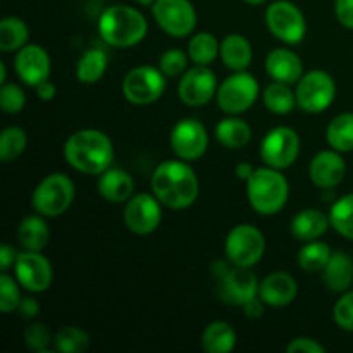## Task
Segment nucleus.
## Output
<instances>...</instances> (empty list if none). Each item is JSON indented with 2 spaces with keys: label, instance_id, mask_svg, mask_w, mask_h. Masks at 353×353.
Segmentation results:
<instances>
[{
  "label": "nucleus",
  "instance_id": "a19ab883",
  "mask_svg": "<svg viewBox=\"0 0 353 353\" xmlns=\"http://www.w3.org/2000/svg\"><path fill=\"white\" fill-rule=\"evenodd\" d=\"M52 343V334L48 327L41 323H33L24 330V345L37 353H50L48 345Z\"/></svg>",
  "mask_w": 353,
  "mask_h": 353
},
{
  "label": "nucleus",
  "instance_id": "a18cd8bd",
  "mask_svg": "<svg viewBox=\"0 0 353 353\" xmlns=\"http://www.w3.org/2000/svg\"><path fill=\"white\" fill-rule=\"evenodd\" d=\"M17 310L23 319H34L40 314V302L33 296H26V299H21Z\"/></svg>",
  "mask_w": 353,
  "mask_h": 353
},
{
  "label": "nucleus",
  "instance_id": "20e7f679",
  "mask_svg": "<svg viewBox=\"0 0 353 353\" xmlns=\"http://www.w3.org/2000/svg\"><path fill=\"white\" fill-rule=\"evenodd\" d=\"M247 196L252 209L262 216H274L286 205L290 185L279 169L259 168L247 181Z\"/></svg>",
  "mask_w": 353,
  "mask_h": 353
},
{
  "label": "nucleus",
  "instance_id": "f03ea898",
  "mask_svg": "<svg viewBox=\"0 0 353 353\" xmlns=\"http://www.w3.org/2000/svg\"><path fill=\"white\" fill-rule=\"evenodd\" d=\"M64 159L74 171L100 176L114 161L112 140L100 130H78L65 140Z\"/></svg>",
  "mask_w": 353,
  "mask_h": 353
},
{
  "label": "nucleus",
  "instance_id": "b1692460",
  "mask_svg": "<svg viewBox=\"0 0 353 353\" xmlns=\"http://www.w3.org/2000/svg\"><path fill=\"white\" fill-rule=\"evenodd\" d=\"M221 61L233 72L247 71L254 59L252 43L240 33H231L221 41Z\"/></svg>",
  "mask_w": 353,
  "mask_h": 353
},
{
  "label": "nucleus",
  "instance_id": "2f4dec72",
  "mask_svg": "<svg viewBox=\"0 0 353 353\" xmlns=\"http://www.w3.org/2000/svg\"><path fill=\"white\" fill-rule=\"evenodd\" d=\"M262 100H264L268 110H271L272 114H279V116L293 112L295 107H299L296 105V93L292 90V85L278 81H272L271 85L265 86Z\"/></svg>",
  "mask_w": 353,
  "mask_h": 353
},
{
  "label": "nucleus",
  "instance_id": "0eeeda50",
  "mask_svg": "<svg viewBox=\"0 0 353 353\" xmlns=\"http://www.w3.org/2000/svg\"><path fill=\"white\" fill-rule=\"evenodd\" d=\"M74 200V183L62 172L45 176L33 192V209L43 217H59Z\"/></svg>",
  "mask_w": 353,
  "mask_h": 353
},
{
  "label": "nucleus",
  "instance_id": "f704fd0d",
  "mask_svg": "<svg viewBox=\"0 0 353 353\" xmlns=\"http://www.w3.org/2000/svg\"><path fill=\"white\" fill-rule=\"evenodd\" d=\"M331 228L347 240H353V193L343 195L330 209Z\"/></svg>",
  "mask_w": 353,
  "mask_h": 353
},
{
  "label": "nucleus",
  "instance_id": "7ed1b4c3",
  "mask_svg": "<svg viewBox=\"0 0 353 353\" xmlns=\"http://www.w3.org/2000/svg\"><path fill=\"white\" fill-rule=\"evenodd\" d=\"M147 33V19L140 10L131 6L116 3L107 7L99 17V34L110 47H134L145 40Z\"/></svg>",
  "mask_w": 353,
  "mask_h": 353
},
{
  "label": "nucleus",
  "instance_id": "5701e85b",
  "mask_svg": "<svg viewBox=\"0 0 353 353\" xmlns=\"http://www.w3.org/2000/svg\"><path fill=\"white\" fill-rule=\"evenodd\" d=\"M330 226V214H324L323 210L317 209H305L293 216L290 231L296 240L305 243V241L319 240Z\"/></svg>",
  "mask_w": 353,
  "mask_h": 353
},
{
  "label": "nucleus",
  "instance_id": "37998d69",
  "mask_svg": "<svg viewBox=\"0 0 353 353\" xmlns=\"http://www.w3.org/2000/svg\"><path fill=\"white\" fill-rule=\"evenodd\" d=\"M286 352L288 353H324L326 352V348L323 347V345L319 343L317 340H314V338H295V340H292L288 343V347H286Z\"/></svg>",
  "mask_w": 353,
  "mask_h": 353
},
{
  "label": "nucleus",
  "instance_id": "ddd939ff",
  "mask_svg": "<svg viewBox=\"0 0 353 353\" xmlns=\"http://www.w3.org/2000/svg\"><path fill=\"white\" fill-rule=\"evenodd\" d=\"M152 12L155 23L169 37H190L196 28V10L190 0H155Z\"/></svg>",
  "mask_w": 353,
  "mask_h": 353
},
{
  "label": "nucleus",
  "instance_id": "9b49d317",
  "mask_svg": "<svg viewBox=\"0 0 353 353\" xmlns=\"http://www.w3.org/2000/svg\"><path fill=\"white\" fill-rule=\"evenodd\" d=\"M265 24L272 37L288 45H299L307 33L305 16L295 3L288 0H278L268 7Z\"/></svg>",
  "mask_w": 353,
  "mask_h": 353
},
{
  "label": "nucleus",
  "instance_id": "393cba45",
  "mask_svg": "<svg viewBox=\"0 0 353 353\" xmlns=\"http://www.w3.org/2000/svg\"><path fill=\"white\" fill-rule=\"evenodd\" d=\"M323 281L327 290L345 293L353 285V259L345 252H333L323 271Z\"/></svg>",
  "mask_w": 353,
  "mask_h": 353
},
{
  "label": "nucleus",
  "instance_id": "6ab92c4d",
  "mask_svg": "<svg viewBox=\"0 0 353 353\" xmlns=\"http://www.w3.org/2000/svg\"><path fill=\"white\" fill-rule=\"evenodd\" d=\"M345 174H347V164L340 152L333 150V148L319 152L309 165L310 181L317 188H334L343 181Z\"/></svg>",
  "mask_w": 353,
  "mask_h": 353
},
{
  "label": "nucleus",
  "instance_id": "e433bc0d",
  "mask_svg": "<svg viewBox=\"0 0 353 353\" xmlns=\"http://www.w3.org/2000/svg\"><path fill=\"white\" fill-rule=\"evenodd\" d=\"M28 145V134L23 128L9 126L0 134V159L2 162H12L19 157Z\"/></svg>",
  "mask_w": 353,
  "mask_h": 353
},
{
  "label": "nucleus",
  "instance_id": "f3484780",
  "mask_svg": "<svg viewBox=\"0 0 353 353\" xmlns=\"http://www.w3.org/2000/svg\"><path fill=\"white\" fill-rule=\"evenodd\" d=\"M219 83L209 65H193L179 78L178 97L185 105L203 107L216 97Z\"/></svg>",
  "mask_w": 353,
  "mask_h": 353
},
{
  "label": "nucleus",
  "instance_id": "58836bf2",
  "mask_svg": "<svg viewBox=\"0 0 353 353\" xmlns=\"http://www.w3.org/2000/svg\"><path fill=\"white\" fill-rule=\"evenodd\" d=\"M19 281L7 272L0 274V310L3 314H9L12 310H17V305L21 302V290Z\"/></svg>",
  "mask_w": 353,
  "mask_h": 353
},
{
  "label": "nucleus",
  "instance_id": "423d86ee",
  "mask_svg": "<svg viewBox=\"0 0 353 353\" xmlns=\"http://www.w3.org/2000/svg\"><path fill=\"white\" fill-rule=\"evenodd\" d=\"M224 254L230 264L252 269L264 257L265 236L254 224H238L228 233Z\"/></svg>",
  "mask_w": 353,
  "mask_h": 353
},
{
  "label": "nucleus",
  "instance_id": "4468645a",
  "mask_svg": "<svg viewBox=\"0 0 353 353\" xmlns=\"http://www.w3.org/2000/svg\"><path fill=\"white\" fill-rule=\"evenodd\" d=\"M169 143L176 157L186 162H195L202 159L209 148V133L199 119L186 117L174 124Z\"/></svg>",
  "mask_w": 353,
  "mask_h": 353
},
{
  "label": "nucleus",
  "instance_id": "a878e982",
  "mask_svg": "<svg viewBox=\"0 0 353 353\" xmlns=\"http://www.w3.org/2000/svg\"><path fill=\"white\" fill-rule=\"evenodd\" d=\"M216 140L230 150H241L252 140V128L236 116L224 117L216 124Z\"/></svg>",
  "mask_w": 353,
  "mask_h": 353
},
{
  "label": "nucleus",
  "instance_id": "c756f323",
  "mask_svg": "<svg viewBox=\"0 0 353 353\" xmlns=\"http://www.w3.org/2000/svg\"><path fill=\"white\" fill-rule=\"evenodd\" d=\"M326 141L340 154L353 152V112L338 114L326 130Z\"/></svg>",
  "mask_w": 353,
  "mask_h": 353
},
{
  "label": "nucleus",
  "instance_id": "7c9ffc66",
  "mask_svg": "<svg viewBox=\"0 0 353 353\" xmlns=\"http://www.w3.org/2000/svg\"><path fill=\"white\" fill-rule=\"evenodd\" d=\"M331 255H333V252H331L330 245L319 240H312L305 241V245L300 248L299 255H296V262H299V268L302 271L309 272V274H316V272L324 271Z\"/></svg>",
  "mask_w": 353,
  "mask_h": 353
},
{
  "label": "nucleus",
  "instance_id": "1a4fd4ad",
  "mask_svg": "<svg viewBox=\"0 0 353 353\" xmlns=\"http://www.w3.org/2000/svg\"><path fill=\"white\" fill-rule=\"evenodd\" d=\"M296 105L309 114H321L330 109L336 99V83L330 72L314 69L296 83Z\"/></svg>",
  "mask_w": 353,
  "mask_h": 353
},
{
  "label": "nucleus",
  "instance_id": "4be33fe9",
  "mask_svg": "<svg viewBox=\"0 0 353 353\" xmlns=\"http://www.w3.org/2000/svg\"><path fill=\"white\" fill-rule=\"evenodd\" d=\"M99 193L110 203H126L134 195V179L124 169L109 168L99 176Z\"/></svg>",
  "mask_w": 353,
  "mask_h": 353
},
{
  "label": "nucleus",
  "instance_id": "aec40b11",
  "mask_svg": "<svg viewBox=\"0 0 353 353\" xmlns=\"http://www.w3.org/2000/svg\"><path fill=\"white\" fill-rule=\"evenodd\" d=\"M299 295V285L288 272H272L262 279L259 286V296L269 307H286L295 302Z\"/></svg>",
  "mask_w": 353,
  "mask_h": 353
},
{
  "label": "nucleus",
  "instance_id": "39448f33",
  "mask_svg": "<svg viewBox=\"0 0 353 353\" xmlns=\"http://www.w3.org/2000/svg\"><path fill=\"white\" fill-rule=\"evenodd\" d=\"M219 269H214V278L217 281V295L221 302L226 305L243 307L248 300L259 296V283L257 276L247 268H236L231 264V268L224 262H216Z\"/></svg>",
  "mask_w": 353,
  "mask_h": 353
},
{
  "label": "nucleus",
  "instance_id": "6e6552de",
  "mask_svg": "<svg viewBox=\"0 0 353 353\" xmlns=\"http://www.w3.org/2000/svg\"><path fill=\"white\" fill-rule=\"evenodd\" d=\"M259 93V81L254 74L247 71H236L231 76H228L219 85L216 93L217 105L223 112L230 116H238L254 107L257 102Z\"/></svg>",
  "mask_w": 353,
  "mask_h": 353
},
{
  "label": "nucleus",
  "instance_id": "3c124183",
  "mask_svg": "<svg viewBox=\"0 0 353 353\" xmlns=\"http://www.w3.org/2000/svg\"><path fill=\"white\" fill-rule=\"evenodd\" d=\"M7 81V69H6V62H0V85Z\"/></svg>",
  "mask_w": 353,
  "mask_h": 353
},
{
  "label": "nucleus",
  "instance_id": "c03bdc74",
  "mask_svg": "<svg viewBox=\"0 0 353 353\" xmlns=\"http://www.w3.org/2000/svg\"><path fill=\"white\" fill-rule=\"evenodd\" d=\"M334 14L341 26L353 30V0H336L334 2Z\"/></svg>",
  "mask_w": 353,
  "mask_h": 353
},
{
  "label": "nucleus",
  "instance_id": "9d476101",
  "mask_svg": "<svg viewBox=\"0 0 353 353\" xmlns=\"http://www.w3.org/2000/svg\"><path fill=\"white\" fill-rule=\"evenodd\" d=\"M165 76L159 68L138 65L133 68L123 81V95L133 105H150L165 92Z\"/></svg>",
  "mask_w": 353,
  "mask_h": 353
},
{
  "label": "nucleus",
  "instance_id": "f8f14e48",
  "mask_svg": "<svg viewBox=\"0 0 353 353\" xmlns=\"http://www.w3.org/2000/svg\"><path fill=\"white\" fill-rule=\"evenodd\" d=\"M300 155V137L293 128L276 126L261 143V157L265 165L283 171L292 168Z\"/></svg>",
  "mask_w": 353,
  "mask_h": 353
},
{
  "label": "nucleus",
  "instance_id": "c85d7f7f",
  "mask_svg": "<svg viewBox=\"0 0 353 353\" xmlns=\"http://www.w3.org/2000/svg\"><path fill=\"white\" fill-rule=\"evenodd\" d=\"M109 65V55L102 48H88L76 64V78L79 83L93 85L103 78Z\"/></svg>",
  "mask_w": 353,
  "mask_h": 353
},
{
  "label": "nucleus",
  "instance_id": "dca6fc26",
  "mask_svg": "<svg viewBox=\"0 0 353 353\" xmlns=\"http://www.w3.org/2000/svg\"><path fill=\"white\" fill-rule=\"evenodd\" d=\"M14 278L26 292L43 293L50 288L54 269H52L50 261L41 252L24 250L16 259Z\"/></svg>",
  "mask_w": 353,
  "mask_h": 353
},
{
  "label": "nucleus",
  "instance_id": "8fccbe9b",
  "mask_svg": "<svg viewBox=\"0 0 353 353\" xmlns=\"http://www.w3.org/2000/svg\"><path fill=\"white\" fill-rule=\"evenodd\" d=\"M234 171H236V176L241 179V181H248V179H250V176L254 174L255 168L252 164H248V162H240Z\"/></svg>",
  "mask_w": 353,
  "mask_h": 353
},
{
  "label": "nucleus",
  "instance_id": "2eb2a0df",
  "mask_svg": "<svg viewBox=\"0 0 353 353\" xmlns=\"http://www.w3.org/2000/svg\"><path fill=\"white\" fill-rule=\"evenodd\" d=\"M162 203L154 193H138L124 205V224L138 236L152 234L162 223Z\"/></svg>",
  "mask_w": 353,
  "mask_h": 353
},
{
  "label": "nucleus",
  "instance_id": "f257e3e1",
  "mask_svg": "<svg viewBox=\"0 0 353 353\" xmlns=\"http://www.w3.org/2000/svg\"><path fill=\"white\" fill-rule=\"evenodd\" d=\"M152 193L171 210H185L196 202L200 183L186 161H164L152 174Z\"/></svg>",
  "mask_w": 353,
  "mask_h": 353
},
{
  "label": "nucleus",
  "instance_id": "c9c22d12",
  "mask_svg": "<svg viewBox=\"0 0 353 353\" xmlns=\"http://www.w3.org/2000/svg\"><path fill=\"white\" fill-rule=\"evenodd\" d=\"M55 350L61 353H83L90 347V336L78 326H64L54 336Z\"/></svg>",
  "mask_w": 353,
  "mask_h": 353
},
{
  "label": "nucleus",
  "instance_id": "79ce46f5",
  "mask_svg": "<svg viewBox=\"0 0 353 353\" xmlns=\"http://www.w3.org/2000/svg\"><path fill=\"white\" fill-rule=\"evenodd\" d=\"M333 319L340 330L353 333V290L345 292L334 303Z\"/></svg>",
  "mask_w": 353,
  "mask_h": 353
},
{
  "label": "nucleus",
  "instance_id": "412c9836",
  "mask_svg": "<svg viewBox=\"0 0 353 353\" xmlns=\"http://www.w3.org/2000/svg\"><path fill=\"white\" fill-rule=\"evenodd\" d=\"M265 71L272 81L293 86L303 76V62L290 48H274L265 57Z\"/></svg>",
  "mask_w": 353,
  "mask_h": 353
},
{
  "label": "nucleus",
  "instance_id": "473e14b6",
  "mask_svg": "<svg viewBox=\"0 0 353 353\" xmlns=\"http://www.w3.org/2000/svg\"><path fill=\"white\" fill-rule=\"evenodd\" d=\"M30 40V28L19 17H3L0 21V50L17 52Z\"/></svg>",
  "mask_w": 353,
  "mask_h": 353
},
{
  "label": "nucleus",
  "instance_id": "ea45409f",
  "mask_svg": "<svg viewBox=\"0 0 353 353\" xmlns=\"http://www.w3.org/2000/svg\"><path fill=\"white\" fill-rule=\"evenodd\" d=\"M26 105V93L16 83H3L0 86V109L6 114H17Z\"/></svg>",
  "mask_w": 353,
  "mask_h": 353
},
{
  "label": "nucleus",
  "instance_id": "864d4df0",
  "mask_svg": "<svg viewBox=\"0 0 353 353\" xmlns=\"http://www.w3.org/2000/svg\"><path fill=\"white\" fill-rule=\"evenodd\" d=\"M134 2H138L140 6H143V7H147V6H154L155 0H134Z\"/></svg>",
  "mask_w": 353,
  "mask_h": 353
},
{
  "label": "nucleus",
  "instance_id": "72a5a7b5",
  "mask_svg": "<svg viewBox=\"0 0 353 353\" xmlns=\"http://www.w3.org/2000/svg\"><path fill=\"white\" fill-rule=\"evenodd\" d=\"M221 43L212 33H196L190 38L188 41V55L190 61L195 62L196 65H210L217 57H219Z\"/></svg>",
  "mask_w": 353,
  "mask_h": 353
},
{
  "label": "nucleus",
  "instance_id": "09e8293b",
  "mask_svg": "<svg viewBox=\"0 0 353 353\" xmlns=\"http://www.w3.org/2000/svg\"><path fill=\"white\" fill-rule=\"evenodd\" d=\"M37 97L40 100H43V102H50L52 99H55V95H57V86L54 85L52 81H43L40 83V85L37 86Z\"/></svg>",
  "mask_w": 353,
  "mask_h": 353
},
{
  "label": "nucleus",
  "instance_id": "4c0bfd02",
  "mask_svg": "<svg viewBox=\"0 0 353 353\" xmlns=\"http://www.w3.org/2000/svg\"><path fill=\"white\" fill-rule=\"evenodd\" d=\"M188 52H183L179 48H169L159 59V69L164 72L165 78H178L188 71Z\"/></svg>",
  "mask_w": 353,
  "mask_h": 353
},
{
  "label": "nucleus",
  "instance_id": "49530a36",
  "mask_svg": "<svg viewBox=\"0 0 353 353\" xmlns=\"http://www.w3.org/2000/svg\"><path fill=\"white\" fill-rule=\"evenodd\" d=\"M17 255L19 254L9 243L2 245V248H0V269H2V272H7L10 268H14Z\"/></svg>",
  "mask_w": 353,
  "mask_h": 353
},
{
  "label": "nucleus",
  "instance_id": "bb28decb",
  "mask_svg": "<svg viewBox=\"0 0 353 353\" xmlns=\"http://www.w3.org/2000/svg\"><path fill=\"white\" fill-rule=\"evenodd\" d=\"M17 240L23 245L24 250H43L50 240V231H48V224L43 216L37 212L34 216L24 217L17 228Z\"/></svg>",
  "mask_w": 353,
  "mask_h": 353
},
{
  "label": "nucleus",
  "instance_id": "603ef678",
  "mask_svg": "<svg viewBox=\"0 0 353 353\" xmlns=\"http://www.w3.org/2000/svg\"><path fill=\"white\" fill-rule=\"evenodd\" d=\"M245 3H248V6H261V3L268 2V0H243Z\"/></svg>",
  "mask_w": 353,
  "mask_h": 353
},
{
  "label": "nucleus",
  "instance_id": "a211bd4d",
  "mask_svg": "<svg viewBox=\"0 0 353 353\" xmlns=\"http://www.w3.org/2000/svg\"><path fill=\"white\" fill-rule=\"evenodd\" d=\"M14 68L21 81L37 88L40 83L47 81L50 76L52 64L47 50L37 43H26L19 48L14 59Z\"/></svg>",
  "mask_w": 353,
  "mask_h": 353
},
{
  "label": "nucleus",
  "instance_id": "de8ad7c7",
  "mask_svg": "<svg viewBox=\"0 0 353 353\" xmlns=\"http://www.w3.org/2000/svg\"><path fill=\"white\" fill-rule=\"evenodd\" d=\"M241 309H243L245 317H248V319H259L264 314V302H262L261 296H255V299L248 300Z\"/></svg>",
  "mask_w": 353,
  "mask_h": 353
},
{
  "label": "nucleus",
  "instance_id": "cd10ccee",
  "mask_svg": "<svg viewBox=\"0 0 353 353\" xmlns=\"http://www.w3.org/2000/svg\"><path fill=\"white\" fill-rule=\"evenodd\" d=\"M236 347V331L226 321H214L203 330L202 348L207 353H230Z\"/></svg>",
  "mask_w": 353,
  "mask_h": 353
}]
</instances>
